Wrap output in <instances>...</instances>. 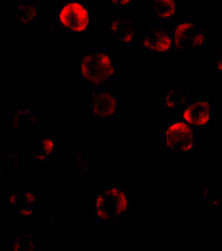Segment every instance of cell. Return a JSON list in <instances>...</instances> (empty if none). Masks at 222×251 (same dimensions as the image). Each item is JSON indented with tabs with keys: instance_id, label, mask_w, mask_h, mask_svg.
Returning <instances> with one entry per match:
<instances>
[{
	"instance_id": "52a82bcc",
	"label": "cell",
	"mask_w": 222,
	"mask_h": 251,
	"mask_svg": "<svg viewBox=\"0 0 222 251\" xmlns=\"http://www.w3.org/2000/svg\"><path fill=\"white\" fill-rule=\"evenodd\" d=\"M91 115L115 117L118 114V100L110 91L98 89L91 95Z\"/></svg>"
},
{
	"instance_id": "277c9868",
	"label": "cell",
	"mask_w": 222,
	"mask_h": 251,
	"mask_svg": "<svg viewBox=\"0 0 222 251\" xmlns=\"http://www.w3.org/2000/svg\"><path fill=\"white\" fill-rule=\"evenodd\" d=\"M59 23L69 31H87L90 25V12L82 3L69 2L59 11Z\"/></svg>"
},
{
	"instance_id": "8fae6325",
	"label": "cell",
	"mask_w": 222,
	"mask_h": 251,
	"mask_svg": "<svg viewBox=\"0 0 222 251\" xmlns=\"http://www.w3.org/2000/svg\"><path fill=\"white\" fill-rule=\"evenodd\" d=\"M40 15L37 5H17L14 10V22L16 24H31Z\"/></svg>"
},
{
	"instance_id": "4fadbf2b",
	"label": "cell",
	"mask_w": 222,
	"mask_h": 251,
	"mask_svg": "<svg viewBox=\"0 0 222 251\" xmlns=\"http://www.w3.org/2000/svg\"><path fill=\"white\" fill-rule=\"evenodd\" d=\"M14 248L16 251H33L34 243L32 237L27 233H23L18 237L14 238Z\"/></svg>"
},
{
	"instance_id": "7c38bea8",
	"label": "cell",
	"mask_w": 222,
	"mask_h": 251,
	"mask_svg": "<svg viewBox=\"0 0 222 251\" xmlns=\"http://www.w3.org/2000/svg\"><path fill=\"white\" fill-rule=\"evenodd\" d=\"M153 10L160 18H171L175 14V2L174 0H155Z\"/></svg>"
},
{
	"instance_id": "9c48e42d",
	"label": "cell",
	"mask_w": 222,
	"mask_h": 251,
	"mask_svg": "<svg viewBox=\"0 0 222 251\" xmlns=\"http://www.w3.org/2000/svg\"><path fill=\"white\" fill-rule=\"evenodd\" d=\"M111 32L114 38L123 45H131L136 36V27L128 19H114L111 25Z\"/></svg>"
},
{
	"instance_id": "5b68a950",
	"label": "cell",
	"mask_w": 222,
	"mask_h": 251,
	"mask_svg": "<svg viewBox=\"0 0 222 251\" xmlns=\"http://www.w3.org/2000/svg\"><path fill=\"white\" fill-rule=\"evenodd\" d=\"M196 129H208L211 124V99L210 97H201L193 103H188L183 107L180 118Z\"/></svg>"
},
{
	"instance_id": "7402d4cb",
	"label": "cell",
	"mask_w": 222,
	"mask_h": 251,
	"mask_svg": "<svg viewBox=\"0 0 222 251\" xmlns=\"http://www.w3.org/2000/svg\"><path fill=\"white\" fill-rule=\"evenodd\" d=\"M217 68H218V72L221 73V74H222V57H221V58H219V59H218Z\"/></svg>"
},
{
	"instance_id": "2e32d148",
	"label": "cell",
	"mask_w": 222,
	"mask_h": 251,
	"mask_svg": "<svg viewBox=\"0 0 222 251\" xmlns=\"http://www.w3.org/2000/svg\"><path fill=\"white\" fill-rule=\"evenodd\" d=\"M41 148L42 151L50 154V155H53L55 151L54 140L48 138V139L42 141Z\"/></svg>"
},
{
	"instance_id": "30bf717a",
	"label": "cell",
	"mask_w": 222,
	"mask_h": 251,
	"mask_svg": "<svg viewBox=\"0 0 222 251\" xmlns=\"http://www.w3.org/2000/svg\"><path fill=\"white\" fill-rule=\"evenodd\" d=\"M188 99V92L178 89H167L162 92V108L173 110L183 107Z\"/></svg>"
},
{
	"instance_id": "44dd1931",
	"label": "cell",
	"mask_w": 222,
	"mask_h": 251,
	"mask_svg": "<svg viewBox=\"0 0 222 251\" xmlns=\"http://www.w3.org/2000/svg\"><path fill=\"white\" fill-rule=\"evenodd\" d=\"M33 212H34V210H33L32 206H27L21 210V215L32 216L33 215Z\"/></svg>"
},
{
	"instance_id": "603a6c76",
	"label": "cell",
	"mask_w": 222,
	"mask_h": 251,
	"mask_svg": "<svg viewBox=\"0 0 222 251\" xmlns=\"http://www.w3.org/2000/svg\"><path fill=\"white\" fill-rule=\"evenodd\" d=\"M5 170V166L3 164H1V156H0V173H3Z\"/></svg>"
},
{
	"instance_id": "3957f363",
	"label": "cell",
	"mask_w": 222,
	"mask_h": 251,
	"mask_svg": "<svg viewBox=\"0 0 222 251\" xmlns=\"http://www.w3.org/2000/svg\"><path fill=\"white\" fill-rule=\"evenodd\" d=\"M162 148L170 152H192L197 146V129L180 118L162 126Z\"/></svg>"
},
{
	"instance_id": "7a4b0ae2",
	"label": "cell",
	"mask_w": 222,
	"mask_h": 251,
	"mask_svg": "<svg viewBox=\"0 0 222 251\" xmlns=\"http://www.w3.org/2000/svg\"><path fill=\"white\" fill-rule=\"evenodd\" d=\"M91 204L98 220L108 222L126 213L130 208L131 198L123 188H105L104 193L92 198Z\"/></svg>"
},
{
	"instance_id": "5bb4252c",
	"label": "cell",
	"mask_w": 222,
	"mask_h": 251,
	"mask_svg": "<svg viewBox=\"0 0 222 251\" xmlns=\"http://www.w3.org/2000/svg\"><path fill=\"white\" fill-rule=\"evenodd\" d=\"M34 116L32 112L27 111H16L14 112V125L18 127L22 123H31L32 117Z\"/></svg>"
},
{
	"instance_id": "d6986e66",
	"label": "cell",
	"mask_w": 222,
	"mask_h": 251,
	"mask_svg": "<svg viewBox=\"0 0 222 251\" xmlns=\"http://www.w3.org/2000/svg\"><path fill=\"white\" fill-rule=\"evenodd\" d=\"M77 160V166L80 170L83 171V172H86V170L89 171V169H90L89 168V164L87 163L86 160L82 156L78 157Z\"/></svg>"
},
{
	"instance_id": "8992f818",
	"label": "cell",
	"mask_w": 222,
	"mask_h": 251,
	"mask_svg": "<svg viewBox=\"0 0 222 251\" xmlns=\"http://www.w3.org/2000/svg\"><path fill=\"white\" fill-rule=\"evenodd\" d=\"M198 27L193 20H181L175 25L173 37V50L178 52H184L193 50V44Z\"/></svg>"
},
{
	"instance_id": "6da1fadb",
	"label": "cell",
	"mask_w": 222,
	"mask_h": 251,
	"mask_svg": "<svg viewBox=\"0 0 222 251\" xmlns=\"http://www.w3.org/2000/svg\"><path fill=\"white\" fill-rule=\"evenodd\" d=\"M116 72V64L112 56L103 51L84 55L78 64V78L91 85H101L112 81Z\"/></svg>"
},
{
	"instance_id": "e0dca14e",
	"label": "cell",
	"mask_w": 222,
	"mask_h": 251,
	"mask_svg": "<svg viewBox=\"0 0 222 251\" xmlns=\"http://www.w3.org/2000/svg\"><path fill=\"white\" fill-rule=\"evenodd\" d=\"M22 200V195H9L6 198V205L10 208H17Z\"/></svg>"
},
{
	"instance_id": "ba28073f",
	"label": "cell",
	"mask_w": 222,
	"mask_h": 251,
	"mask_svg": "<svg viewBox=\"0 0 222 251\" xmlns=\"http://www.w3.org/2000/svg\"><path fill=\"white\" fill-rule=\"evenodd\" d=\"M140 45L145 51L168 52L173 50V37L163 27L152 28L145 32Z\"/></svg>"
},
{
	"instance_id": "ac0fdd59",
	"label": "cell",
	"mask_w": 222,
	"mask_h": 251,
	"mask_svg": "<svg viewBox=\"0 0 222 251\" xmlns=\"http://www.w3.org/2000/svg\"><path fill=\"white\" fill-rule=\"evenodd\" d=\"M132 0H112V4L115 9H126L127 8Z\"/></svg>"
},
{
	"instance_id": "ffe728a7",
	"label": "cell",
	"mask_w": 222,
	"mask_h": 251,
	"mask_svg": "<svg viewBox=\"0 0 222 251\" xmlns=\"http://www.w3.org/2000/svg\"><path fill=\"white\" fill-rule=\"evenodd\" d=\"M50 156H51V155L44 152V151H42V152L35 153V157L37 158V159H39L40 161H46L47 159H50Z\"/></svg>"
},
{
	"instance_id": "9a60e30c",
	"label": "cell",
	"mask_w": 222,
	"mask_h": 251,
	"mask_svg": "<svg viewBox=\"0 0 222 251\" xmlns=\"http://www.w3.org/2000/svg\"><path fill=\"white\" fill-rule=\"evenodd\" d=\"M22 197L24 198L25 202H27L28 206H33L36 204L38 201H39V198L33 190H29V189H25L23 193L21 194Z\"/></svg>"
}]
</instances>
